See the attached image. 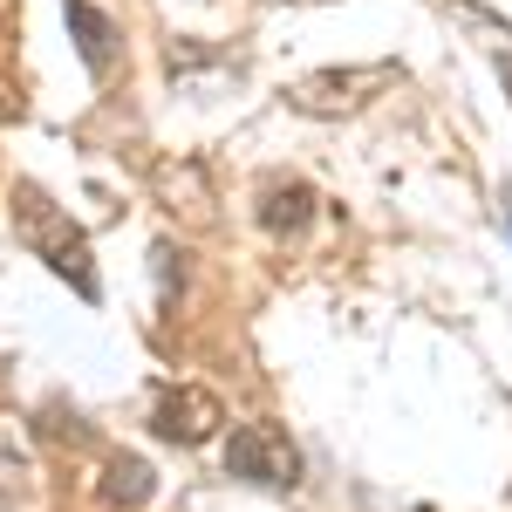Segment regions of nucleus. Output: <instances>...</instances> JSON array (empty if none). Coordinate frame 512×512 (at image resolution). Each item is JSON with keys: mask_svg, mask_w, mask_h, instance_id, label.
<instances>
[{"mask_svg": "<svg viewBox=\"0 0 512 512\" xmlns=\"http://www.w3.org/2000/svg\"><path fill=\"white\" fill-rule=\"evenodd\" d=\"M14 226H21V239L35 246L55 274L76 280L82 301H96V294H103V287H96V267H89V239H82V226H69V212H62V205H48L35 185H21V192H14Z\"/></svg>", "mask_w": 512, "mask_h": 512, "instance_id": "f257e3e1", "label": "nucleus"}, {"mask_svg": "<svg viewBox=\"0 0 512 512\" xmlns=\"http://www.w3.org/2000/svg\"><path fill=\"white\" fill-rule=\"evenodd\" d=\"M226 472L246 478V485H294L301 478V451L287 444L280 424H239L233 444H226Z\"/></svg>", "mask_w": 512, "mask_h": 512, "instance_id": "f03ea898", "label": "nucleus"}, {"mask_svg": "<svg viewBox=\"0 0 512 512\" xmlns=\"http://www.w3.org/2000/svg\"><path fill=\"white\" fill-rule=\"evenodd\" d=\"M396 69L383 62V69H321V76L294 82L287 89V103L301 110V117H342V110H362L376 89H390Z\"/></svg>", "mask_w": 512, "mask_h": 512, "instance_id": "7ed1b4c3", "label": "nucleus"}, {"mask_svg": "<svg viewBox=\"0 0 512 512\" xmlns=\"http://www.w3.org/2000/svg\"><path fill=\"white\" fill-rule=\"evenodd\" d=\"M226 424V410H219V396L198 390V383H178V390L158 396V410H151V431L171 437V444H205V437Z\"/></svg>", "mask_w": 512, "mask_h": 512, "instance_id": "20e7f679", "label": "nucleus"}, {"mask_svg": "<svg viewBox=\"0 0 512 512\" xmlns=\"http://www.w3.org/2000/svg\"><path fill=\"white\" fill-rule=\"evenodd\" d=\"M308 219H315V192L301 185V178H274L267 192H260V226L280 239L308 233Z\"/></svg>", "mask_w": 512, "mask_h": 512, "instance_id": "39448f33", "label": "nucleus"}, {"mask_svg": "<svg viewBox=\"0 0 512 512\" xmlns=\"http://www.w3.org/2000/svg\"><path fill=\"white\" fill-rule=\"evenodd\" d=\"M69 35H76L82 62H89L96 76H110V62H117V21H110L103 7H89V0H69Z\"/></svg>", "mask_w": 512, "mask_h": 512, "instance_id": "423d86ee", "label": "nucleus"}, {"mask_svg": "<svg viewBox=\"0 0 512 512\" xmlns=\"http://www.w3.org/2000/svg\"><path fill=\"white\" fill-rule=\"evenodd\" d=\"M151 492H158V478H151V465H144V458H117V465L103 472V499H110V506H130V512H137Z\"/></svg>", "mask_w": 512, "mask_h": 512, "instance_id": "0eeeda50", "label": "nucleus"}, {"mask_svg": "<svg viewBox=\"0 0 512 512\" xmlns=\"http://www.w3.org/2000/svg\"><path fill=\"white\" fill-rule=\"evenodd\" d=\"M21 485H28V458H21V451H14V444L0 437V512L21 499Z\"/></svg>", "mask_w": 512, "mask_h": 512, "instance_id": "6e6552de", "label": "nucleus"}, {"mask_svg": "<svg viewBox=\"0 0 512 512\" xmlns=\"http://www.w3.org/2000/svg\"><path fill=\"white\" fill-rule=\"evenodd\" d=\"M506 226H512V198H506Z\"/></svg>", "mask_w": 512, "mask_h": 512, "instance_id": "1a4fd4ad", "label": "nucleus"}]
</instances>
